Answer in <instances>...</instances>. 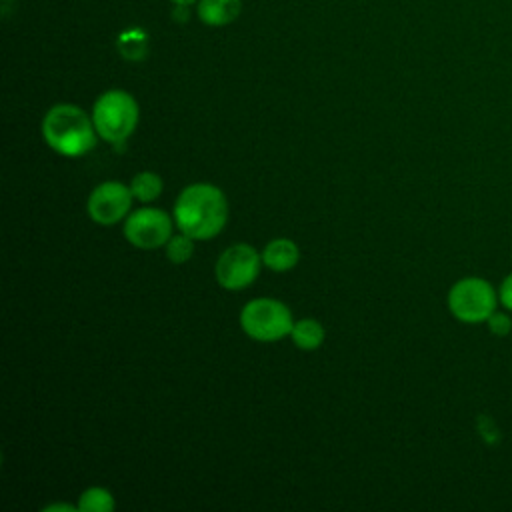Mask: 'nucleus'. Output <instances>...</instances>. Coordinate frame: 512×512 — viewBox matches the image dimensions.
I'll list each match as a JSON object with an SVG mask.
<instances>
[{"label": "nucleus", "instance_id": "f257e3e1", "mask_svg": "<svg viewBox=\"0 0 512 512\" xmlns=\"http://www.w3.org/2000/svg\"><path fill=\"white\" fill-rule=\"evenodd\" d=\"M228 220V200L224 192L208 182L186 186L174 202V222L180 232L194 240L218 236Z\"/></svg>", "mask_w": 512, "mask_h": 512}, {"label": "nucleus", "instance_id": "f03ea898", "mask_svg": "<svg viewBox=\"0 0 512 512\" xmlns=\"http://www.w3.org/2000/svg\"><path fill=\"white\" fill-rule=\"evenodd\" d=\"M44 142L62 156H82L96 146V126L92 116L74 104L52 106L42 120Z\"/></svg>", "mask_w": 512, "mask_h": 512}, {"label": "nucleus", "instance_id": "7ed1b4c3", "mask_svg": "<svg viewBox=\"0 0 512 512\" xmlns=\"http://www.w3.org/2000/svg\"><path fill=\"white\" fill-rule=\"evenodd\" d=\"M92 120L102 140L122 144L138 124V104L132 94L124 90H106L92 106Z\"/></svg>", "mask_w": 512, "mask_h": 512}, {"label": "nucleus", "instance_id": "20e7f679", "mask_svg": "<svg viewBox=\"0 0 512 512\" xmlns=\"http://www.w3.org/2000/svg\"><path fill=\"white\" fill-rule=\"evenodd\" d=\"M450 314L462 324H486L490 314L498 308V288L486 278L466 276L456 280L446 296Z\"/></svg>", "mask_w": 512, "mask_h": 512}, {"label": "nucleus", "instance_id": "39448f33", "mask_svg": "<svg viewBox=\"0 0 512 512\" xmlns=\"http://www.w3.org/2000/svg\"><path fill=\"white\" fill-rule=\"evenodd\" d=\"M242 330L258 342H278L290 336L294 320L290 308L276 298H254L240 312Z\"/></svg>", "mask_w": 512, "mask_h": 512}, {"label": "nucleus", "instance_id": "423d86ee", "mask_svg": "<svg viewBox=\"0 0 512 512\" xmlns=\"http://www.w3.org/2000/svg\"><path fill=\"white\" fill-rule=\"evenodd\" d=\"M174 222L172 218L154 206H144L132 210L124 218V238L142 250H154L160 246H166V242L172 238Z\"/></svg>", "mask_w": 512, "mask_h": 512}, {"label": "nucleus", "instance_id": "0eeeda50", "mask_svg": "<svg viewBox=\"0 0 512 512\" xmlns=\"http://www.w3.org/2000/svg\"><path fill=\"white\" fill-rule=\"evenodd\" d=\"M262 254L250 244H232L216 262V280L226 290H242L260 274Z\"/></svg>", "mask_w": 512, "mask_h": 512}, {"label": "nucleus", "instance_id": "6e6552de", "mask_svg": "<svg viewBox=\"0 0 512 512\" xmlns=\"http://www.w3.org/2000/svg\"><path fill=\"white\" fill-rule=\"evenodd\" d=\"M132 190L130 186L116 182V180H108L98 184L90 196H88V216L100 224V226H112L120 220H124L130 214V206H132Z\"/></svg>", "mask_w": 512, "mask_h": 512}, {"label": "nucleus", "instance_id": "1a4fd4ad", "mask_svg": "<svg viewBox=\"0 0 512 512\" xmlns=\"http://www.w3.org/2000/svg\"><path fill=\"white\" fill-rule=\"evenodd\" d=\"M300 260L298 246L288 238H274L262 250V264L274 272H288Z\"/></svg>", "mask_w": 512, "mask_h": 512}, {"label": "nucleus", "instance_id": "9d476101", "mask_svg": "<svg viewBox=\"0 0 512 512\" xmlns=\"http://www.w3.org/2000/svg\"><path fill=\"white\" fill-rule=\"evenodd\" d=\"M196 12L206 26H226L240 16L242 0H200Z\"/></svg>", "mask_w": 512, "mask_h": 512}, {"label": "nucleus", "instance_id": "9b49d317", "mask_svg": "<svg viewBox=\"0 0 512 512\" xmlns=\"http://www.w3.org/2000/svg\"><path fill=\"white\" fill-rule=\"evenodd\" d=\"M290 338L300 350H316L324 342V326L314 318H302L294 322Z\"/></svg>", "mask_w": 512, "mask_h": 512}, {"label": "nucleus", "instance_id": "f8f14e48", "mask_svg": "<svg viewBox=\"0 0 512 512\" xmlns=\"http://www.w3.org/2000/svg\"><path fill=\"white\" fill-rule=\"evenodd\" d=\"M118 50L120 54L126 58V60H142L146 58V52H148V36L144 30L140 28H130V30H124L120 36H118Z\"/></svg>", "mask_w": 512, "mask_h": 512}, {"label": "nucleus", "instance_id": "ddd939ff", "mask_svg": "<svg viewBox=\"0 0 512 512\" xmlns=\"http://www.w3.org/2000/svg\"><path fill=\"white\" fill-rule=\"evenodd\" d=\"M130 190L136 200L152 202L162 194V178L150 170L138 172L130 182Z\"/></svg>", "mask_w": 512, "mask_h": 512}, {"label": "nucleus", "instance_id": "4468645a", "mask_svg": "<svg viewBox=\"0 0 512 512\" xmlns=\"http://www.w3.org/2000/svg\"><path fill=\"white\" fill-rule=\"evenodd\" d=\"M114 506L116 504H114L112 494L100 486H92V488L84 490L76 504V508L84 510V512H110V510H114Z\"/></svg>", "mask_w": 512, "mask_h": 512}, {"label": "nucleus", "instance_id": "2eb2a0df", "mask_svg": "<svg viewBox=\"0 0 512 512\" xmlns=\"http://www.w3.org/2000/svg\"><path fill=\"white\" fill-rule=\"evenodd\" d=\"M194 254V238H190L188 234L180 232V234H172V238L166 242V256L172 264H184L192 258Z\"/></svg>", "mask_w": 512, "mask_h": 512}, {"label": "nucleus", "instance_id": "dca6fc26", "mask_svg": "<svg viewBox=\"0 0 512 512\" xmlns=\"http://www.w3.org/2000/svg\"><path fill=\"white\" fill-rule=\"evenodd\" d=\"M486 326H488V330H490L492 336H496V338H506V336H510V332H512V318H510V314H506V312L494 310V312L490 314V318L486 320Z\"/></svg>", "mask_w": 512, "mask_h": 512}, {"label": "nucleus", "instance_id": "f3484780", "mask_svg": "<svg viewBox=\"0 0 512 512\" xmlns=\"http://www.w3.org/2000/svg\"><path fill=\"white\" fill-rule=\"evenodd\" d=\"M478 430H480V436L484 438L486 444H496V442L500 440V432H498V426H496V422L492 420V416L480 414V418H478Z\"/></svg>", "mask_w": 512, "mask_h": 512}, {"label": "nucleus", "instance_id": "a211bd4d", "mask_svg": "<svg viewBox=\"0 0 512 512\" xmlns=\"http://www.w3.org/2000/svg\"><path fill=\"white\" fill-rule=\"evenodd\" d=\"M498 300L506 312H512V272H508L498 286Z\"/></svg>", "mask_w": 512, "mask_h": 512}, {"label": "nucleus", "instance_id": "6ab92c4d", "mask_svg": "<svg viewBox=\"0 0 512 512\" xmlns=\"http://www.w3.org/2000/svg\"><path fill=\"white\" fill-rule=\"evenodd\" d=\"M46 510H74V506H68V504H50V506H46Z\"/></svg>", "mask_w": 512, "mask_h": 512}, {"label": "nucleus", "instance_id": "aec40b11", "mask_svg": "<svg viewBox=\"0 0 512 512\" xmlns=\"http://www.w3.org/2000/svg\"><path fill=\"white\" fill-rule=\"evenodd\" d=\"M176 6H188V4H192V2H196V0H172Z\"/></svg>", "mask_w": 512, "mask_h": 512}]
</instances>
